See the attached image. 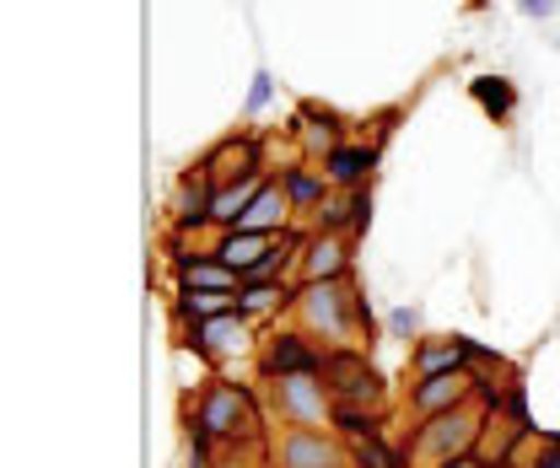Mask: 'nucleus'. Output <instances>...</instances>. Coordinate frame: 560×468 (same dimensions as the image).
Masks as SVG:
<instances>
[{"label":"nucleus","mask_w":560,"mask_h":468,"mask_svg":"<svg viewBox=\"0 0 560 468\" xmlns=\"http://www.w3.org/2000/svg\"><path fill=\"white\" fill-rule=\"evenodd\" d=\"M324 355H329V350H313L307 335H280V339H270V350H265V372H270V377L324 372Z\"/></svg>","instance_id":"9d476101"},{"label":"nucleus","mask_w":560,"mask_h":468,"mask_svg":"<svg viewBox=\"0 0 560 468\" xmlns=\"http://www.w3.org/2000/svg\"><path fill=\"white\" fill-rule=\"evenodd\" d=\"M517 11H523V16H550L556 0H517Z\"/></svg>","instance_id":"393cba45"},{"label":"nucleus","mask_w":560,"mask_h":468,"mask_svg":"<svg viewBox=\"0 0 560 468\" xmlns=\"http://www.w3.org/2000/svg\"><path fill=\"white\" fill-rule=\"evenodd\" d=\"M480 431H486L480 409H475V403H458V409L431 414V420L420 425L416 447L425 453V458H436V464H447V458H469V447L480 442Z\"/></svg>","instance_id":"f03ea898"},{"label":"nucleus","mask_w":560,"mask_h":468,"mask_svg":"<svg viewBox=\"0 0 560 468\" xmlns=\"http://www.w3.org/2000/svg\"><path fill=\"white\" fill-rule=\"evenodd\" d=\"M243 302H232V291H184L178 296V318H195V324H206V318H221V313H237Z\"/></svg>","instance_id":"f3484780"},{"label":"nucleus","mask_w":560,"mask_h":468,"mask_svg":"<svg viewBox=\"0 0 560 468\" xmlns=\"http://www.w3.org/2000/svg\"><path fill=\"white\" fill-rule=\"evenodd\" d=\"M189 344H195L200 355H232V350H243V344H248V313L237 307V313H221V318L195 324V329H189Z\"/></svg>","instance_id":"1a4fd4ad"},{"label":"nucleus","mask_w":560,"mask_h":468,"mask_svg":"<svg viewBox=\"0 0 560 468\" xmlns=\"http://www.w3.org/2000/svg\"><path fill=\"white\" fill-rule=\"evenodd\" d=\"M388 329H394V339H410L420 329V313L416 307H394V313H388Z\"/></svg>","instance_id":"5701e85b"},{"label":"nucleus","mask_w":560,"mask_h":468,"mask_svg":"<svg viewBox=\"0 0 560 468\" xmlns=\"http://www.w3.org/2000/svg\"><path fill=\"white\" fill-rule=\"evenodd\" d=\"M475 355V344L469 339H431V344H420L416 350V377H442V372H464V361Z\"/></svg>","instance_id":"ddd939ff"},{"label":"nucleus","mask_w":560,"mask_h":468,"mask_svg":"<svg viewBox=\"0 0 560 468\" xmlns=\"http://www.w3.org/2000/svg\"><path fill=\"white\" fill-rule=\"evenodd\" d=\"M469 92H475V103L486 108L490 119H506V114H512V103H517L512 81H501V75H475V81H469Z\"/></svg>","instance_id":"a211bd4d"},{"label":"nucleus","mask_w":560,"mask_h":468,"mask_svg":"<svg viewBox=\"0 0 560 468\" xmlns=\"http://www.w3.org/2000/svg\"><path fill=\"white\" fill-rule=\"evenodd\" d=\"M296 313H302L307 335H324V339H335V344H350V335H355L361 324L372 329L366 302H361L350 285H340V280H313V285H302Z\"/></svg>","instance_id":"f257e3e1"},{"label":"nucleus","mask_w":560,"mask_h":468,"mask_svg":"<svg viewBox=\"0 0 560 468\" xmlns=\"http://www.w3.org/2000/svg\"><path fill=\"white\" fill-rule=\"evenodd\" d=\"M237 302H243V313L254 318V313H270V307H280V302H296V296H285L276 280H248V285L237 291Z\"/></svg>","instance_id":"6ab92c4d"},{"label":"nucleus","mask_w":560,"mask_h":468,"mask_svg":"<svg viewBox=\"0 0 560 468\" xmlns=\"http://www.w3.org/2000/svg\"><path fill=\"white\" fill-rule=\"evenodd\" d=\"M302 254H307V259H302L307 285H313V280H340L350 265V237L346 232H318V237H307Z\"/></svg>","instance_id":"9b49d317"},{"label":"nucleus","mask_w":560,"mask_h":468,"mask_svg":"<svg viewBox=\"0 0 560 468\" xmlns=\"http://www.w3.org/2000/svg\"><path fill=\"white\" fill-rule=\"evenodd\" d=\"M285 195H291L296 210L324 204V178H318V173H307V167H291V173H285Z\"/></svg>","instance_id":"412c9836"},{"label":"nucleus","mask_w":560,"mask_h":468,"mask_svg":"<svg viewBox=\"0 0 560 468\" xmlns=\"http://www.w3.org/2000/svg\"><path fill=\"white\" fill-rule=\"evenodd\" d=\"M276 243H280V232H237V226H232V232L215 243V259H221V265H232L243 280H248L254 269L276 254Z\"/></svg>","instance_id":"6e6552de"},{"label":"nucleus","mask_w":560,"mask_h":468,"mask_svg":"<svg viewBox=\"0 0 560 468\" xmlns=\"http://www.w3.org/2000/svg\"><path fill=\"white\" fill-rule=\"evenodd\" d=\"M475 394V377L469 372H442V377H420L410 403H416V414H447V409H458V403H469Z\"/></svg>","instance_id":"0eeeda50"},{"label":"nucleus","mask_w":560,"mask_h":468,"mask_svg":"<svg viewBox=\"0 0 560 468\" xmlns=\"http://www.w3.org/2000/svg\"><path fill=\"white\" fill-rule=\"evenodd\" d=\"M523 447H528V458H512L506 468H560V436H523Z\"/></svg>","instance_id":"aec40b11"},{"label":"nucleus","mask_w":560,"mask_h":468,"mask_svg":"<svg viewBox=\"0 0 560 468\" xmlns=\"http://www.w3.org/2000/svg\"><path fill=\"white\" fill-rule=\"evenodd\" d=\"M355 464H366V468H399V458H388V453H383V447L366 436V442L355 447Z\"/></svg>","instance_id":"b1692460"},{"label":"nucleus","mask_w":560,"mask_h":468,"mask_svg":"<svg viewBox=\"0 0 560 468\" xmlns=\"http://www.w3.org/2000/svg\"><path fill=\"white\" fill-rule=\"evenodd\" d=\"M276 409L285 425H324L329 420V383L318 372H296V377H280L276 383Z\"/></svg>","instance_id":"7ed1b4c3"},{"label":"nucleus","mask_w":560,"mask_h":468,"mask_svg":"<svg viewBox=\"0 0 560 468\" xmlns=\"http://www.w3.org/2000/svg\"><path fill=\"white\" fill-rule=\"evenodd\" d=\"M265 184H270L265 173H248V178H237V184L215 189V200H210V221H221V226H237V221H243V210L259 200V189H265Z\"/></svg>","instance_id":"2eb2a0df"},{"label":"nucleus","mask_w":560,"mask_h":468,"mask_svg":"<svg viewBox=\"0 0 560 468\" xmlns=\"http://www.w3.org/2000/svg\"><path fill=\"white\" fill-rule=\"evenodd\" d=\"M200 173H206V178L215 184V189H226V184H237V178L259 173V145H254V134L221 140V145L210 151L206 162H200Z\"/></svg>","instance_id":"423d86ee"},{"label":"nucleus","mask_w":560,"mask_h":468,"mask_svg":"<svg viewBox=\"0 0 560 468\" xmlns=\"http://www.w3.org/2000/svg\"><path fill=\"white\" fill-rule=\"evenodd\" d=\"M195 425H200V436H248L254 431V403H248V394H237L232 383H210Z\"/></svg>","instance_id":"20e7f679"},{"label":"nucleus","mask_w":560,"mask_h":468,"mask_svg":"<svg viewBox=\"0 0 560 468\" xmlns=\"http://www.w3.org/2000/svg\"><path fill=\"white\" fill-rule=\"evenodd\" d=\"M436 468H480L475 458H447V464H436Z\"/></svg>","instance_id":"a878e982"},{"label":"nucleus","mask_w":560,"mask_h":468,"mask_svg":"<svg viewBox=\"0 0 560 468\" xmlns=\"http://www.w3.org/2000/svg\"><path fill=\"white\" fill-rule=\"evenodd\" d=\"M291 195H285V178L280 184H265L259 189V200L243 210V221H237V232H285V221H291Z\"/></svg>","instance_id":"f8f14e48"},{"label":"nucleus","mask_w":560,"mask_h":468,"mask_svg":"<svg viewBox=\"0 0 560 468\" xmlns=\"http://www.w3.org/2000/svg\"><path fill=\"white\" fill-rule=\"evenodd\" d=\"M280 468H346V453L313 431V425H291L285 442H280Z\"/></svg>","instance_id":"39448f33"},{"label":"nucleus","mask_w":560,"mask_h":468,"mask_svg":"<svg viewBox=\"0 0 560 468\" xmlns=\"http://www.w3.org/2000/svg\"><path fill=\"white\" fill-rule=\"evenodd\" d=\"M178 280H184V291H243V274L232 265H221L215 254L210 259H184Z\"/></svg>","instance_id":"dca6fc26"},{"label":"nucleus","mask_w":560,"mask_h":468,"mask_svg":"<svg viewBox=\"0 0 560 468\" xmlns=\"http://www.w3.org/2000/svg\"><path fill=\"white\" fill-rule=\"evenodd\" d=\"M270 97H276V75H270V70H254V86H248V119L265 114Z\"/></svg>","instance_id":"4be33fe9"},{"label":"nucleus","mask_w":560,"mask_h":468,"mask_svg":"<svg viewBox=\"0 0 560 468\" xmlns=\"http://www.w3.org/2000/svg\"><path fill=\"white\" fill-rule=\"evenodd\" d=\"M372 162H377V145H335V151L324 156V178L340 184V189H355V184L372 173Z\"/></svg>","instance_id":"4468645a"}]
</instances>
